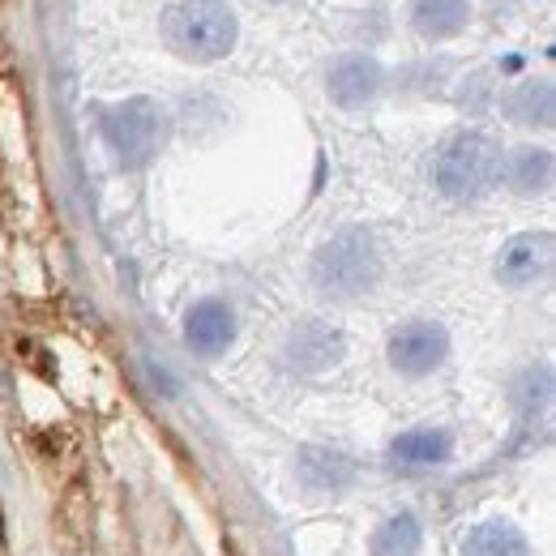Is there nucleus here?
I'll list each match as a JSON object with an SVG mask.
<instances>
[{
  "mask_svg": "<svg viewBox=\"0 0 556 556\" xmlns=\"http://www.w3.org/2000/svg\"><path fill=\"white\" fill-rule=\"evenodd\" d=\"M501 176H505V185L518 198H540V193L553 189V176H556L553 150H544V146H518V150L501 154Z\"/></svg>",
  "mask_w": 556,
  "mask_h": 556,
  "instance_id": "obj_12",
  "label": "nucleus"
},
{
  "mask_svg": "<svg viewBox=\"0 0 556 556\" xmlns=\"http://www.w3.org/2000/svg\"><path fill=\"white\" fill-rule=\"evenodd\" d=\"M313 287L326 300H359L381 282V249L368 227H343L313 253Z\"/></svg>",
  "mask_w": 556,
  "mask_h": 556,
  "instance_id": "obj_2",
  "label": "nucleus"
},
{
  "mask_svg": "<svg viewBox=\"0 0 556 556\" xmlns=\"http://www.w3.org/2000/svg\"><path fill=\"white\" fill-rule=\"evenodd\" d=\"M553 407V368L540 364V368H527L522 381H518V424L531 428V419L540 412Z\"/></svg>",
  "mask_w": 556,
  "mask_h": 556,
  "instance_id": "obj_17",
  "label": "nucleus"
},
{
  "mask_svg": "<svg viewBox=\"0 0 556 556\" xmlns=\"http://www.w3.org/2000/svg\"><path fill=\"white\" fill-rule=\"evenodd\" d=\"M381 90H386V70H381V61L368 56V52H343V56H334V65L326 70V94H330V103L343 108V112L368 108Z\"/></svg>",
  "mask_w": 556,
  "mask_h": 556,
  "instance_id": "obj_7",
  "label": "nucleus"
},
{
  "mask_svg": "<svg viewBox=\"0 0 556 556\" xmlns=\"http://www.w3.org/2000/svg\"><path fill=\"white\" fill-rule=\"evenodd\" d=\"M359 476V467L351 463L343 450H326V445H304L295 454V480L313 496H339L348 492Z\"/></svg>",
  "mask_w": 556,
  "mask_h": 556,
  "instance_id": "obj_10",
  "label": "nucleus"
},
{
  "mask_svg": "<svg viewBox=\"0 0 556 556\" xmlns=\"http://www.w3.org/2000/svg\"><path fill=\"white\" fill-rule=\"evenodd\" d=\"M386 359H390V368L399 377H412V381L432 377L450 359V330L441 321H432V317H412L390 334Z\"/></svg>",
  "mask_w": 556,
  "mask_h": 556,
  "instance_id": "obj_5",
  "label": "nucleus"
},
{
  "mask_svg": "<svg viewBox=\"0 0 556 556\" xmlns=\"http://www.w3.org/2000/svg\"><path fill=\"white\" fill-rule=\"evenodd\" d=\"M343 359H348V339L330 321H300L282 343V364L300 377L334 372Z\"/></svg>",
  "mask_w": 556,
  "mask_h": 556,
  "instance_id": "obj_6",
  "label": "nucleus"
},
{
  "mask_svg": "<svg viewBox=\"0 0 556 556\" xmlns=\"http://www.w3.org/2000/svg\"><path fill=\"white\" fill-rule=\"evenodd\" d=\"M450 458H454V432L450 428L419 424V428H407L390 441V467H399V471H432V467H445Z\"/></svg>",
  "mask_w": 556,
  "mask_h": 556,
  "instance_id": "obj_11",
  "label": "nucleus"
},
{
  "mask_svg": "<svg viewBox=\"0 0 556 556\" xmlns=\"http://www.w3.org/2000/svg\"><path fill=\"white\" fill-rule=\"evenodd\" d=\"M553 257H556V240L553 231H522L514 240L501 244L496 253V282L501 287H535L540 278L553 270Z\"/></svg>",
  "mask_w": 556,
  "mask_h": 556,
  "instance_id": "obj_8",
  "label": "nucleus"
},
{
  "mask_svg": "<svg viewBox=\"0 0 556 556\" xmlns=\"http://www.w3.org/2000/svg\"><path fill=\"white\" fill-rule=\"evenodd\" d=\"M236 330H240L236 326V308L227 300H218V295H206V300L189 304V313H185V343L202 359L223 355L236 343Z\"/></svg>",
  "mask_w": 556,
  "mask_h": 556,
  "instance_id": "obj_9",
  "label": "nucleus"
},
{
  "mask_svg": "<svg viewBox=\"0 0 556 556\" xmlns=\"http://www.w3.org/2000/svg\"><path fill=\"white\" fill-rule=\"evenodd\" d=\"M424 553V522L412 509L390 514L386 522H377L372 540H368V556H419Z\"/></svg>",
  "mask_w": 556,
  "mask_h": 556,
  "instance_id": "obj_16",
  "label": "nucleus"
},
{
  "mask_svg": "<svg viewBox=\"0 0 556 556\" xmlns=\"http://www.w3.org/2000/svg\"><path fill=\"white\" fill-rule=\"evenodd\" d=\"M458 556H531V540L509 518H484L463 531Z\"/></svg>",
  "mask_w": 556,
  "mask_h": 556,
  "instance_id": "obj_13",
  "label": "nucleus"
},
{
  "mask_svg": "<svg viewBox=\"0 0 556 556\" xmlns=\"http://www.w3.org/2000/svg\"><path fill=\"white\" fill-rule=\"evenodd\" d=\"M496 180H501V146L480 129H463L445 138L432 159V185L450 202H480L496 189Z\"/></svg>",
  "mask_w": 556,
  "mask_h": 556,
  "instance_id": "obj_4",
  "label": "nucleus"
},
{
  "mask_svg": "<svg viewBox=\"0 0 556 556\" xmlns=\"http://www.w3.org/2000/svg\"><path fill=\"white\" fill-rule=\"evenodd\" d=\"M471 22V0H416L412 4V26L424 39H454Z\"/></svg>",
  "mask_w": 556,
  "mask_h": 556,
  "instance_id": "obj_15",
  "label": "nucleus"
},
{
  "mask_svg": "<svg viewBox=\"0 0 556 556\" xmlns=\"http://www.w3.org/2000/svg\"><path fill=\"white\" fill-rule=\"evenodd\" d=\"M240 39V17L227 0H176L163 13V43L193 65H214L231 56Z\"/></svg>",
  "mask_w": 556,
  "mask_h": 556,
  "instance_id": "obj_1",
  "label": "nucleus"
},
{
  "mask_svg": "<svg viewBox=\"0 0 556 556\" xmlns=\"http://www.w3.org/2000/svg\"><path fill=\"white\" fill-rule=\"evenodd\" d=\"M99 134H103L112 159L125 172H141V167H150L163 154L167 134H172V121H167V112H163L159 99L134 94V99L108 103L99 112Z\"/></svg>",
  "mask_w": 556,
  "mask_h": 556,
  "instance_id": "obj_3",
  "label": "nucleus"
},
{
  "mask_svg": "<svg viewBox=\"0 0 556 556\" xmlns=\"http://www.w3.org/2000/svg\"><path fill=\"white\" fill-rule=\"evenodd\" d=\"M505 116L514 125H527V129H548L556 116V90L548 77H527L518 81L509 94H505Z\"/></svg>",
  "mask_w": 556,
  "mask_h": 556,
  "instance_id": "obj_14",
  "label": "nucleus"
}]
</instances>
